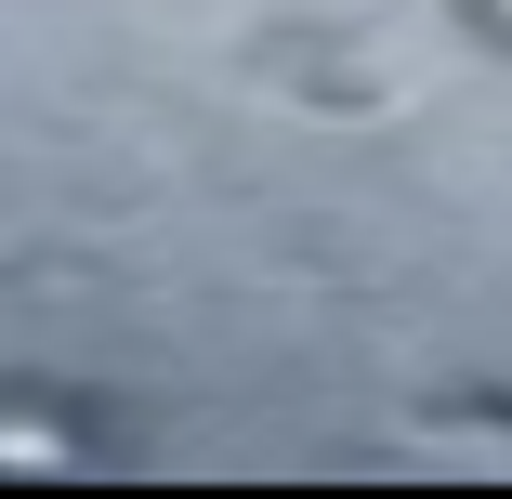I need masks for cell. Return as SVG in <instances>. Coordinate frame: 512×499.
Instances as JSON below:
<instances>
[{
  "instance_id": "obj_1",
  "label": "cell",
  "mask_w": 512,
  "mask_h": 499,
  "mask_svg": "<svg viewBox=\"0 0 512 499\" xmlns=\"http://www.w3.org/2000/svg\"><path fill=\"white\" fill-rule=\"evenodd\" d=\"M486 14H499V27H512V0H486Z\"/></svg>"
}]
</instances>
